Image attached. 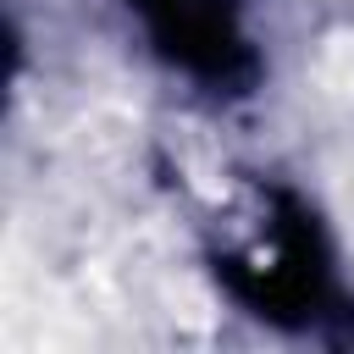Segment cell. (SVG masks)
Listing matches in <instances>:
<instances>
[{"label": "cell", "mask_w": 354, "mask_h": 354, "mask_svg": "<svg viewBox=\"0 0 354 354\" xmlns=\"http://www.w3.org/2000/svg\"><path fill=\"white\" fill-rule=\"evenodd\" d=\"M144 28L155 33V44L183 61L188 72L205 77H227L232 61L243 55V33H238V0H127Z\"/></svg>", "instance_id": "cell-1"}]
</instances>
